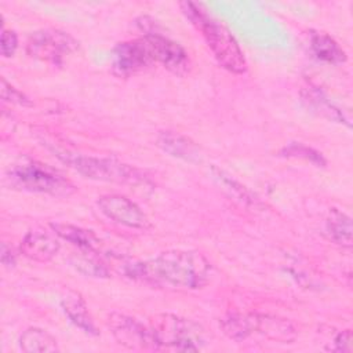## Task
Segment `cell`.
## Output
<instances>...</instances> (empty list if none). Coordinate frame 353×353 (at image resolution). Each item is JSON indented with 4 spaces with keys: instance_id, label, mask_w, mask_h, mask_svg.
<instances>
[{
    "instance_id": "cell-21",
    "label": "cell",
    "mask_w": 353,
    "mask_h": 353,
    "mask_svg": "<svg viewBox=\"0 0 353 353\" xmlns=\"http://www.w3.org/2000/svg\"><path fill=\"white\" fill-rule=\"evenodd\" d=\"M17 46H18V39H17L15 32L3 29V33H1V44H0L1 54H3L4 57H12L14 52H15V50H17Z\"/></svg>"
},
{
    "instance_id": "cell-9",
    "label": "cell",
    "mask_w": 353,
    "mask_h": 353,
    "mask_svg": "<svg viewBox=\"0 0 353 353\" xmlns=\"http://www.w3.org/2000/svg\"><path fill=\"white\" fill-rule=\"evenodd\" d=\"M98 207L109 219L127 228L143 229L149 226L146 215L130 199L121 194H105L98 199Z\"/></svg>"
},
{
    "instance_id": "cell-20",
    "label": "cell",
    "mask_w": 353,
    "mask_h": 353,
    "mask_svg": "<svg viewBox=\"0 0 353 353\" xmlns=\"http://www.w3.org/2000/svg\"><path fill=\"white\" fill-rule=\"evenodd\" d=\"M285 156H296V157H302L305 160H309L310 163H314L317 165H323L325 161L321 157L320 153H317L316 150L305 146V145H298V143H292L288 148L284 149Z\"/></svg>"
},
{
    "instance_id": "cell-17",
    "label": "cell",
    "mask_w": 353,
    "mask_h": 353,
    "mask_svg": "<svg viewBox=\"0 0 353 353\" xmlns=\"http://www.w3.org/2000/svg\"><path fill=\"white\" fill-rule=\"evenodd\" d=\"M327 232L330 237L345 248L352 247V219L336 208H332L327 218Z\"/></svg>"
},
{
    "instance_id": "cell-7",
    "label": "cell",
    "mask_w": 353,
    "mask_h": 353,
    "mask_svg": "<svg viewBox=\"0 0 353 353\" xmlns=\"http://www.w3.org/2000/svg\"><path fill=\"white\" fill-rule=\"evenodd\" d=\"M109 324L119 343L130 349H160L157 336L152 327H145L139 321L124 314H112Z\"/></svg>"
},
{
    "instance_id": "cell-8",
    "label": "cell",
    "mask_w": 353,
    "mask_h": 353,
    "mask_svg": "<svg viewBox=\"0 0 353 353\" xmlns=\"http://www.w3.org/2000/svg\"><path fill=\"white\" fill-rule=\"evenodd\" d=\"M153 54L145 39L119 43L112 54V68L119 76H130L150 66Z\"/></svg>"
},
{
    "instance_id": "cell-10",
    "label": "cell",
    "mask_w": 353,
    "mask_h": 353,
    "mask_svg": "<svg viewBox=\"0 0 353 353\" xmlns=\"http://www.w3.org/2000/svg\"><path fill=\"white\" fill-rule=\"evenodd\" d=\"M143 39L146 40L154 61L163 63L168 70L176 74H183L189 70L190 61L181 44L156 32H148Z\"/></svg>"
},
{
    "instance_id": "cell-6",
    "label": "cell",
    "mask_w": 353,
    "mask_h": 353,
    "mask_svg": "<svg viewBox=\"0 0 353 353\" xmlns=\"http://www.w3.org/2000/svg\"><path fill=\"white\" fill-rule=\"evenodd\" d=\"M26 50L33 58L61 65L77 50V41L62 30L41 29L29 36Z\"/></svg>"
},
{
    "instance_id": "cell-23",
    "label": "cell",
    "mask_w": 353,
    "mask_h": 353,
    "mask_svg": "<svg viewBox=\"0 0 353 353\" xmlns=\"http://www.w3.org/2000/svg\"><path fill=\"white\" fill-rule=\"evenodd\" d=\"M335 347L334 350L336 352H352V332L349 330L341 332L335 341Z\"/></svg>"
},
{
    "instance_id": "cell-4",
    "label": "cell",
    "mask_w": 353,
    "mask_h": 353,
    "mask_svg": "<svg viewBox=\"0 0 353 353\" xmlns=\"http://www.w3.org/2000/svg\"><path fill=\"white\" fill-rule=\"evenodd\" d=\"M62 160L77 172L91 179L119 183H138L145 179L143 174L137 168L112 159H98L91 156L65 153Z\"/></svg>"
},
{
    "instance_id": "cell-1",
    "label": "cell",
    "mask_w": 353,
    "mask_h": 353,
    "mask_svg": "<svg viewBox=\"0 0 353 353\" xmlns=\"http://www.w3.org/2000/svg\"><path fill=\"white\" fill-rule=\"evenodd\" d=\"M128 274L154 285L197 290L208 283L211 265L200 252L171 250L134 263L128 269Z\"/></svg>"
},
{
    "instance_id": "cell-15",
    "label": "cell",
    "mask_w": 353,
    "mask_h": 353,
    "mask_svg": "<svg viewBox=\"0 0 353 353\" xmlns=\"http://www.w3.org/2000/svg\"><path fill=\"white\" fill-rule=\"evenodd\" d=\"M19 346L26 353H50L58 350L55 338L41 328H28L19 338Z\"/></svg>"
},
{
    "instance_id": "cell-5",
    "label": "cell",
    "mask_w": 353,
    "mask_h": 353,
    "mask_svg": "<svg viewBox=\"0 0 353 353\" xmlns=\"http://www.w3.org/2000/svg\"><path fill=\"white\" fill-rule=\"evenodd\" d=\"M152 328L157 336L160 349L199 350L204 343L199 325L185 319L164 314Z\"/></svg>"
},
{
    "instance_id": "cell-19",
    "label": "cell",
    "mask_w": 353,
    "mask_h": 353,
    "mask_svg": "<svg viewBox=\"0 0 353 353\" xmlns=\"http://www.w3.org/2000/svg\"><path fill=\"white\" fill-rule=\"evenodd\" d=\"M74 266L83 272L84 274L92 276V277H106L108 276V270L106 268L95 258L92 256H80L74 261Z\"/></svg>"
},
{
    "instance_id": "cell-3",
    "label": "cell",
    "mask_w": 353,
    "mask_h": 353,
    "mask_svg": "<svg viewBox=\"0 0 353 353\" xmlns=\"http://www.w3.org/2000/svg\"><path fill=\"white\" fill-rule=\"evenodd\" d=\"M8 179L12 188L47 193L52 196H69L74 186L58 171L36 160H23L8 171Z\"/></svg>"
},
{
    "instance_id": "cell-13",
    "label": "cell",
    "mask_w": 353,
    "mask_h": 353,
    "mask_svg": "<svg viewBox=\"0 0 353 353\" xmlns=\"http://www.w3.org/2000/svg\"><path fill=\"white\" fill-rule=\"evenodd\" d=\"M62 307L73 324L87 334H95V325L80 294L73 291L68 292L62 299Z\"/></svg>"
},
{
    "instance_id": "cell-18",
    "label": "cell",
    "mask_w": 353,
    "mask_h": 353,
    "mask_svg": "<svg viewBox=\"0 0 353 353\" xmlns=\"http://www.w3.org/2000/svg\"><path fill=\"white\" fill-rule=\"evenodd\" d=\"M259 317L258 316H243V314H230L222 321V327L225 332L236 339H245L252 331L258 330Z\"/></svg>"
},
{
    "instance_id": "cell-24",
    "label": "cell",
    "mask_w": 353,
    "mask_h": 353,
    "mask_svg": "<svg viewBox=\"0 0 353 353\" xmlns=\"http://www.w3.org/2000/svg\"><path fill=\"white\" fill-rule=\"evenodd\" d=\"M1 262H3V265L8 266V268L15 263V258L12 255L11 248H8L4 243L1 244Z\"/></svg>"
},
{
    "instance_id": "cell-16",
    "label": "cell",
    "mask_w": 353,
    "mask_h": 353,
    "mask_svg": "<svg viewBox=\"0 0 353 353\" xmlns=\"http://www.w3.org/2000/svg\"><path fill=\"white\" fill-rule=\"evenodd\" d=\"M310 46L314 55L328 63H342L346 61V54L341 46L325 33H313Z\"/></svg>"
},
{
    "instance_id": "cell-22",
    "label": "cell",
    "mask_w": 353,
    "mask_h": 353,
    "mask_svg": "<svg viewBox=\"0 0 353 353\" xmlns=\"http://www.w3.org/2000/svg\"><path fill=\"white\" fill-rule=\"evenodd\" d=\"M1 98L6 99V101H10V102L19 103V105H28L29 103L26 101V98L19 91H17L14 87L8 85L4 79H1Z\"/></svg>"
},
{
    "instance_id": "cell-14",
    "label": "cell",
    "mask_w": 353,
    "mask_h": 353,
    "mask_svg": "<svg viewBox=\"0 0 353 353\" xmlns=\"http://www.w3.org/2000/svg\"><path fill=\"white\" fill-rule=\"evenodd\" d=\"M50 226L58 237L69 241L73 245H77L81 250L92 251L98 244V239L91 230H85L83 228H79L70 223H62V222H55V223H51Z\"/></svg>"
},
{
    "instance_id": "cell-2",
    "label": "cell",
    "mask_w": 353,
    "mask_h": 353,
    "mask_svg": "<svg viewBox=\"0 0 353 353\" xmlns=\"http://www.w3.org/2000/svg\"><path fill=\"white\" fill-rule=\"evenodd\" d=\"M179 7L190 23L201 33L214 58L223 69L232 73H244L247 70V62L239 43L222 22L214 19L192 1H183Z\"/></svg>"
},
{
    "instance_id": "cell-12",
    "label": "cell",
    "mask_w": 353,
    "mask_h": 353,
    "mask_svg": "<svg viewBox=\"0 0 353 353\" xmlns=\"http://www.w3.org/2000/svg\"><path fill=\"white\" fill-rule=\"evenodd\" d=\"M157 145L167 152L168 154L186 160V161H199L200 160V148L186 137L179 134L164 131L157 138Z\"/></svg>"
},
{
    "instance_id": "cell-11",
    "label": "cell",
    "mask_w": 353,
    "mask_h": 353,
    "mask_svg": "<svg viewBox=\"0 0 353 353\" xmlns=\"http://www.w3.org/2000/svg\"><path fill=\"white\" fill-rule=\"evenodd\" d=\"M58 236L54 232L46 229H33L28 232L21 243V252L37 262L50 261L59 250Z\"/></svg>"
}]
</instances>
